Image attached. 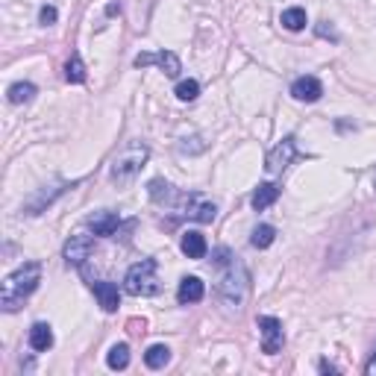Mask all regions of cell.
Instances as JSON below:
<instances>
[{"label": "cell", "instance_id": "obj_16", "mask_svg": "<svg viewBox=\"0 0 376 376\" xmlns=\"http://www.w3.org/2000/svg\"><path fill=\"white\" fill-rule=\"evenodd\" d=\"M179 250H183L188 259H203L206 250H209V244H206V239H203V232L188 230V232L183 235V241H179Z\"/></svg>", "mask_w": 376, "mask_h": 376}, {"label": "cell", "instance_id": "obj_15", "mask_svg": "<svg viewBox=\"0 0 376 376\" xmlns=\"http://www.w3.org/2000/svg\"><path fill=\"white\" fill-rule=\"evenodd\" d=\"M91 291H94V297H97V303H100L103 312H118L121 291H118L115 283H91Z\"/></svg>", "mask_w": 376, "mask_h": 376}, {"label": "cell", "instance_id": "obj_2", "mask_svg": "<svg viewBox=\"0 0 376 376\" xmlns=\"http://www.w3.org/2000/svg\"><path fill=\"white\" fill-rule=\"evenodd\" d=\"M247 294H250V273H247V268L239 259H232L230 264L220 268L218 297L224 300V306H230V309H241Z\"/></svg>", "mask_w": 376, "mask_h": 376}, {"label": "cell", "instance_id": "obj_20", "mask_svg": "<svg viewBox=\"0 0 376 376\" xmlns=\"http://www.w3.org/2000/svg\"><path fill=\"white\" fill-rule=\"evenodd\" d=\"M6 97H9V103H15V106L30 103L33 97H36V86H33V82H12Z\"/></svg>", "mask_w": 376, "mask_h": 376}, {"label": "cell", "instance_id": "obj_17", "mask_svg": "<svg viewBox=\"0 0 376 376\" xmlns=\"http://www.w3.org/2000/svg\"><path fill=\"white\" fill-rule=\"evenodd\" d=\"M276 197H280V186L276 183H262L256 191H253V197H250V203H253L256 212H264L268 206L276 203Z\"/></svg>", "mask_w": 376, "mask_h": 376}, {"label": "cell", "instance_id": "obj_26", "mask_svg": "<svg viewBox=\"0 0 376 376\" xmlns=\"http://www.w3.org/2000/svg\"><path fill=\"white\" fill-rule=\"evenodd\" d=\"M57 18H59V12H57V6H41L38 9V24L41 27H50V24H57Z\"/></svg>", "mask_w": 376, "mask_h": 376}, {"label": "cell", "instance_id": "obj_21", "mask_svg": "<svg viewBox=\"0 0 376 376\" xmlns=\"http://www.w3.org/2000/svg\"><path fill=\"white\" fill-rule=\"evenodd\" d=\"M280 21H283L285 30H291V33H300L303 27L309 24V18H306V9H303V6H291V9H285Z\"/></svg>", "mask_w": 376, "mask_h": 376}, {"label": "cell", "instance_id": "obj_4", "mask_svg": "<svg viewBox=\"0 0 376 376\" xmlns=\"http://www.w3.org/2000/svg\"><path fill=\"white\" fill-rule=\"evenodd\" d=\"M123 291L130 297H153L159 294L162 285H159V276H156V259H142L135 262L133 268L123 276Z\"/></svg>", "mask_w": 376, "mask_h": 376}, {"label": "cell", "instance_id": "obj_1", "mask_svg": "<svg viewBox=\"0 0 376 376\" xmlns=\"http://www.w3.org/2000/svg\"><path fill=\"white\" fill-rule=\"evenodd\" d=\"M38 283H41V264L38 262H24L18 271H12L3 280V288H0V309L18 312L24 306V300L38 288Z\"/></svg>", "mask_w": 376, "mask_h": 376}, {"label": "cell", "instance_id": "obj_29", "mask_svg": "<svg viewBox=\"0 0 376 376\" xmlns=\"http://www.w3.org/2000/svg\"><path fill=\"white\" fill-rule=\"evenodd\" d=\"M365 373H368V376H376V350H373V356L368 359V365H365Z\"/></svg>", "mask_w": 376, "mask_h": 376}, {"label": "cell", "instance_id": "obj_31", "mask_svg": "<svg viewBox=\"0 0 376 376\" xmlns=\"http://www.w3.org/2000/svg\"><path fill=\"white\" fill-rule=\"evenodd\" d=\"M373 188H376V174H373Z\"/></svg>", "mask_w": 376, "mask_h": 376}, {"label": "cell", "instance_id": "obj_23", "mask_svg": "<svg viewBox=\"0 0 376 376\" xmlns=\"http://www.w3.org/2000/svg\"><path fill=\"white\" fill-rule=\"evenodd\" d=\"M106 365L112 370H127V365H130V347L127 344H115L112 350L106 353Z\"/></svg>", "mask_w": 376, "mask_h": 376}, {"label": "cell", "instance_id": "obj_24", "mask_svg": "<svg viewBox=\"0 0 376 376\" xmlns=\"http://www.w3.org/2000/svg\"><path fill=\"white\" fill-rule=\"evenodd\" d=\"M273 241H276V230L271 224H259L253 230V235H250V244H253L256 250H268Z\"/></svg>", "mask_w": 376, "mask_h": 376}, {"label": "cell", "instance_id": "obj_30", "mask_svg": "<svg viewBox=\"0 0 376 376\" xmlns=\"http://www.w3.org/2000/svg\"><path fill=\"white\" fill-rule=\"evenodd\" d=\"M317 370H320V373H338V368H336V365H329V361H320Z\"/></svg>", "mask_w": 376, "mask_h": 376}, {"label": "cell", "instance_id": "obj_3", "mask_svg": "<svg viewBox=\"0 0 376 376\" xmlns=\"http://www.w3.org/2000/svg\"><path fill=\"white\" fill-rule=\"evenodd\" d=\"M147 159H150V147L142 144V142H130V144L112 159V168H109V176H112V183H118V186L133 183V179L138 176V171L144 168Z\"/></svg>", "mask_w": 376, "mask_h": 376}, {"label": "cell", "instance_id": "obj_13", "mask_svg": "<svg viewBox=\"0 0 376 376\" xmlns=\"http://www.w3.org/2000/svg\"><path fill=\"white\" fill-rule=\"evenodd\" d=\"M320 94H324V86H320L317 77H300L291 82V97L300 103H315L320 100Z\"/></svg>", "mask_w": 376, "mask_h": 376}, {"label": "cell", "instance_id": "obj_12", "mask_svg": "<svg viewBox=\"0 0 376 376\" xmlns=\"http://www.w3.org/2000/svg\"><path fill=\"white\" fill-rule=\"evenodd\" d=\"M77 183H59V186H50V188H45V191H38V194H33L30 200H27V206H24V212L27 215H38V212H45V206H50L53 200L59 197V194H65L68 188H74Z\"/></svg>", "mask_w": 376, "mask_h": 376}, {"label": "cell", "instance_id": "obj_11", "mask_svg": "<svg viewBox=\"0 0 376 376\" xmlns=\"http://www.w3.org/2000/svg\"><path fill=\"white\" fill-rule=\"evenodd\" d=\"M89 230L94 235H100V239H109V235H115L118 227H121V215L118 212H109V209H100V212H94L89 215Z\"/></svg>", "mask_w": 376, "mask_h": 376}, {"label": "cell", "instance_id": "obj_8", "mask_svg": "<svg viewBox=\"0 0 376 376\" xmlns=\"http://www.w3.org/2000/svg\"><path fill=\"white\" fill-rule=\"evenodd\" d=\"M147 194H150V200H153V203L168 206V209H176V212H179V206H183V200H186V191H176L171 183H165V179H159V176L147 183Z\"/></svg>", "mask_w": 376, "mask_h": 376}, {"label": "cell", "instance_id": "obj_9", "mask_svg": "<svg viewBox=\"0 0 376 376\" xmlns=\"http://www.w3.org/2000/svg\"><path fill=\"white\" fill-rule=\"evenodd\" d=\"M179 215L197 220V224H212V220L218 218V206L203 200L200 194H188V200H186V206H183V212H179Z\"/></svg>", "mask_w": 376, "mask_h": 376}, {"label": "cell", "instance_id": "obj_5", "mask_svg": "<svg viewBox=\"0 0 376 376\" xmlns=\"http://www.w3.org/2000/svg\"><path fill=\"white\" fill-rule=\"evenodd\" d=\"M256 324H259V332H262V353H268V356L280 353L283 344H285V332H283L280 320L271 317V315H262Z\"/></svg>", "mask_w": 376, "mask_h": 376}, {"label": "cell", "instance_id": "obj_25", "mask_svg": "<svg viewBox=\"0 0 376 376\" xmlns=\"http://www.w3.org/2000/svg\"><path fill=\"white\" fill-rule=\"evenodd\" d=\"M176 97H179L183 103L197 100V97H200V82H197V80H183V82L176 86Z\"/></svg>", "mask_w": 376, "mask_h": 376}, {"label": "cell", "instance_id": "obj_6", "mask_svg": "<svg viewBox=\"0 0 376 376\" xmlns=\"http://www.w3.org/2000/svg\"><path fill=\"white\" fill-rule=\"evenodd\" d=\"M294 156H297V142H294V135H285L283 142L268 153V159H264V168H268V174H283L288 165L294 162Z\"/></svg>", "mask_w": 376, "mask_h": 376}, {"label": "cell", "instance_id": "obj_7", "mask_svg": "<svg viewBox=\"0 0 376 376\" xmlns=\"http://www.w3.org/2000/svg\"><path fill=\"white\" fill-rule=\"evenodd\" d=\"M135 68H147V65H159L168 77H179V71H183V65H179V57L174 50H159V53H138V57L133 59Z\"/></svg>", "mask_w": 376, "mask_h": 376}, {"label": "cell", "instance_id": "obj_10", "mask_svg": "<svg viewBox=\"0 0 376 376\" xmlns=\"http://www.w3.org/2000/svg\"><path fill=\"white\" fill-rule=\"evenodd\" d=\"M91 253H94V239H91V235H71V239L65 241V250H62L65 262L74 264V268L86 262Z\"/></svg>", "mask_w": 376, "mask_h": 376}, {"label": "cell", "instance_id": "obj_18", "mask_svg": "<svg viewBox=\"0 0 376 376\" xmlns=\"http://www.w3.org/2000/svg\"><path fill=\"white\" fill-rule=\"evenodd\" d=\"M30 347L36 353H47L50 347H53V329H50V324H33V329H30Z\"/></svg>", "mask_w": 376, "mask_h": 376}, {"label": "cell", "instance_id": "obj_22", "mask_svg": "<svg viewBox=\"0 0 376 376\" xmlns=\"http://www.w3.org/2000/svg\"><path fill=\"white\" fill-rule=\"evenodd\" d=\"M65 80L80 86V82H86V65H82V57L80 53H71V59L65 62Z\"/></svg>", "mask_w": 376, "mask_h": 376}, {"label": "cell", "instance_id": "obj_19", "mask_svg": "<svg viewBox=\"0 0 376 376\" xmlns=\"http://www.w3.org/2000/svg\"><path fill=\"white\" fill-rule=\"evenodd\" d=\"M171 361V350L165 344H153V347H147V353H144V365L150 368V370H162L165 365Z\"/></svg>", "mask_w": 376, "mask_h": 376}, {"label": "cell", "instance_id": "obj_27", "mask_svg": "<svg viewBox=\"0 0 376 376\" xmlns=\"http://www.w3.org/2000/svg\"><path fill=\"white\" fill-rule=\"evenodd\" d=\"M232 259H235V256H232L230 247H218L215 253H212V264H215V268H224V264H230Z\"/></svg>", "mask_w": 376, "mask_h": 376}, {"label": "cell", "instance_id": "obj_14", "mask_svg": "<svg viewBox=\"0 0 376 376\" xmlns=\"http://www.w3.org/2000/svg\"><path fill=\"white\" fill-rule=\"evenodd\" d=\"M206 297V285L200 276H183L179 280V288H176V300L183 306H191V303H200Z\"/></svg>", "mask_w": 376, "mask_h": 376}, {"label": "cell", "instance_id": "obj_28", "mask_svg": "<svg viewBox=\"0 0 376 376\" xmlns=\"http://www.w3.org/2000/svg\"><path fill=\"white\" fill-rule=\"evenodd\" d=\"M317 36H324V38H332V41H338L336 30H332V27H324V24H320V27H317Z\"/></svg>", "mask_w": 376, "mask_h": 376}]
</instances>
